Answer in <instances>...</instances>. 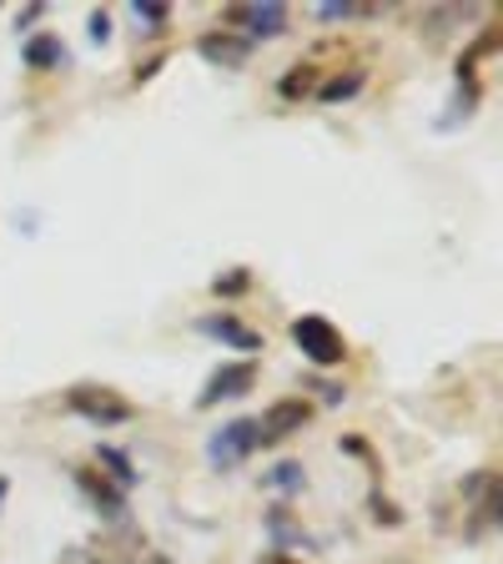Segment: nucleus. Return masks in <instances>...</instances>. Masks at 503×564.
Instances as JSON below:
<instances>
[{
  "instance_id": "nucleus-1",
  "label": "nucleus",
  "mask_w": 503,
  "mask_h": 564,
  "mask_svg": "<svg viewBox=\"0 0 503 564\" xmlns=\"http://www.w3.org/2000/svg\"><path fill=\"white\" fill-rule=\"evenodd\" d=\"M293 343L303 348L307 364H317V368H338L342 358H348V343H342L338 323H332V317H322V313H303V317H297V323H293Z\"/></svg>"
},
{
  "instance_id": "nucleus-2",
  "label": "nucleus",
  "mask_w": 503,
  "mask_h": 564,
  "mask_svg": "<svg viewBox=\"0 0 503 564\" xmlns=\"http://www.w3.org/2000/svg\"><path fill=\"white\" fill-rule=\"evenodd\" d=\"M66 409L81 413L86 423H101V429H117V423H127L131 413H136L127 393H117V388H106V383H76V388H66Z\"/></svg>"
},
{
  "instance_id": "nucleus-3",
  "label": "nucleus",
  "mask_w": 503,
  "mask_h": 564,
  "mask_svg": "<svg viewBox=\"0 0 503 564\" xmlns=\"http://www.w3.org/2000/svg\"><path fill=\"white\" fill-rule=\"evenodd\" d=\"M258 454V419H232V423H222L217 434H211V444H207V464L217 474H232L242 458H252Z\"/></svg>"
},
{
  "instance_id": "nucleus-4",
  "label": "nucleus",
  "mask_w": 503,
  "mask_h": 564,
  "mask_svg": "<svg viewBox=\"0 0 503 564\" xmlns=\"http://www.w3.org/2000/svg\"><path fill=\"white\" fill-rule=\"evenodd\" d=\"M252 383H258V364H252V358L217 368L211 383L197 393V409H217V403H227V399H242V393H252Z\"/></svg>"
},
{
  "instance_id": "nucleus-5",
  "label": "nucleus",
  "mask_w": 503,
  "mask_h": 564,
  "mask_svg": "<svg viewBox=\"0 0 503 564\" xmlns=\"http://www.w3.org/2000/svg\"><path fill=\"white\" fill-rule=\"evenodd\" d=\"M307 423H313V403H303V399L272 403V409L258 419V448L282 444V438H287V434H297V429H307Z\"/></svg>"
},
{
  "instance_id": "nucleus-6",
  "label": "nucleus",
  "mask_w": 503,
  "mask_h": 564,
  "mask_svg": "<svg viewBox=\"0 0 503 564\" xmlns=\"http://www.w3.org/2000/svg\"><path fill=\"white\" fill-rule=\"evenodd\" d=\"M197 333L201 338H211V343H222V348H232V352H247V358H258L262 352V333H252L242 317H232V313L197 317Z\"/></svg>"
},
{
  "instance_id": "nucleus-7",
  "label": "nucleus",
  "mask_w": 503,
  "mask_h": 564,
  "mask_svg": "<svg viewBox=\"0 0 503 564\" xmlns=\"http://www.w3.org/2000/svg\"><path fill=\"white\" fill-rule=\"evenodd\" d=\"M227 25H237V35H277L282 25H287V6H277V0H252V6H232L227 11Z\"/></svg>"
},
{
  "instance_id": "nucleus-8",
  "label": "nucleus",
  "mask_w": 503,
  "mask_h": 564,
  "mask_svg": "<svg viewBox=\"0 0 503 564\" xmlns=\"http://www.w3.org/2000/svg\"><path fill=\"white\" fill-rule=\"evenodd\" d=\"M252 41L247 35H232V31H207L197 41V56L201 61H211V66H227V70H237V66H247L252 61Z\"/></svg>"
},
{
  "instance_id": "nucleus-9",
  "label": "nucleus",
  "mask_w": 503,
  "mask_h": 564,
  "mask_svg": "<svg viewBox=\"0 0 503 564\" xmlns=\"http://www.w3.org/2000/svg\"><path fill=\"white\" fill-rule=\"evenodd\" d=\"M76 489H81L106 519H117L121 509H127V489H117V484L106 479V474H96V469H76Z\"/></svg>"
},
{
  "instance_id": "nucleus-10",
  "label": "nucleus",
  "mask_w": 503,
  "mask_h": 564,
  "mask_svg": "<svg viewBox=\"0 0 503 564\" xmlns=\"http://www.w3.org/2000/svg\"><path fill=\"white\" fill-rule=\"evenodd\" d=\"M317 101L322 106H342L352 101V96H363V70H342V76H332V82H317Z\"/></svg>"
},
{
  "instance_id": "nucleus-11",
  "label": "nucleus",
  "mask_w": 503,
  "mask_h": 564,
  "mask_svg": "<svg viewBox=\"0 0 503 564\" xmlns=\"http://www.w3.org/2000/svg\"><path fill=\"white\" fill-rule=\"evenodd\" d=\"M25 66H41V70H51V66H61V35H51V31H41V35H31L25 41Z\"/></svg>"
},
{
  "instance_id": "nucleus-12",
  "label": "nucleus",
  "mask_w": 503,
  "mask_h": 564,
  "mask_svg": "<svg viewBox=\"0 0 503 564\" xmlns=\"http://www.w3.org/2000/svg\"><path fill=\"white\" fill-rule=\"evenodd\" d=\"M96 458H101V469L111 474V484H117V489H131V484L141 479V474H136V464H131V458L121 454V448L101 444V448H96Z\"/></svg>"
},
{
  "instance_id": "nucleus-13",
  "label": "nucleus",
  "mask_w": 503,
  "mask_h": 564,
  "mask_svg": "<svg viewBox=\"0 0 503 564\" xmlns=\"http://www.w3.org/2000/svg\"><path fill=\"white\" fill-rule=\"evenodd\" d=\"M267 489H282V494H303L307 489V469L297 464V458H282V464H272L267 469Z\"/></svg>"
},
{
  "instance_id": "nucleus-14",
  "label": "nucleus",
  "mask_w": 503,
  "mask_h": 564,
  "mask_svg": "<svg viewBox=\"0 0 503 564\" xmlns=\"http://www.w3.org/2000/svg\"><path fill=\"white\" fill-rule=\"evenodd\" d=\"M313 86H317V66H313V61H297V66L277 82V96H282V101H297V96H307Z\"/></svg>"
},
{
  "instance_id": "nucleus-15",
  "label": "nucleus",
  "mask_w": 503,
  "mask_h": 564,
  "mask_svg": "<svg viewBox=\"0 0 503 564\" xmlns=\"http://www.w3.org/2000/svg\"><path fill=\"white\" fill-rule=\"evenodd\" d=\"M247 288H252V268H227L211 278V293L217 297H242Z\"/></svg>"
},
{
  "instance_id": "nucleus-16",
  "label": "nucleus",
  "mask_w": 503,
  "mask_h": 564,
  "mask_svg": "<svg viewBox=\"0 0 503 564\" xmlns=\"http://www.w3.org/2000/svg\"><path fill=\"white\" fill-rule=\"evenodd\" d=\"M267 529L277 544H307V534L297 529V519L287 514V509H267Z\"/></svg>"
},
{
  "instance_id": "nucleus-17",
  "label": "nucleus",
  "mask_w": 503,
  "mask_h": 564,
  "mask_svg": "<svg viewBox=\"0 0 503 564\" xmlns=\"http://www.w3.org/2000/svg\"><path fill=\"white\" fill-rule=\"evenodd\" d=\"M363 11L368 6H358V0H317V21H352Z\"/></svg>"
},
{
  "instance_id": "nucleus-18",
  "label": "nucleus",
  "mask_w": 503,
  "mask_h": 564,
  "mask_svg": "<svg viewBox=\"0 0 503 564\" xmlns=\"http://www.w3.org/2000/svg\"><path fill=\"white\" fill-rule=\"evenodd\" d=\"M131 11L146 25H156V21H166V0H131Z\"/></svg>"
},
{
  "instance_id": "nucleus-19",
  "label": "nucleus",
  "mask_w": 503,
  "mask_h": 564,
  "mask_svg": "<svg viewBox=\"0 0 503 564\" xmlns=\"http://www.w3.org/2000/svg\"><path fill=\"white\" fill-rule=\"evenodd\" d=\"M106 35H111V15H106V11H96V15H91V41H96V46H101Z\"/></svg>"
},
{
  "instance_id": "nucleus-20",
  "label": "nucleus",
  "mask_w": 503,
  "mask_h": 564,
  "mask_svg": "<svg viewBox=\"0 0 503 564\" xmlns=\"http://www.w3.org/2000/svg\"><path fill=\"white\" fill-rule=\"evenodd\" d=\"M342 448H348L352 458H363V454H368V444H363V438H358V434H348V438H342Z\"/></svg>"
},
{
  "instance_id": "nucleus-21",
  "label": "nucleus",
  "mask_w": 503,
  "mask_h": 564,
  "mask_svg": "<svg viewBox=\"0 0 503 564\" xmlns=\"http://www.w3.org/2000/svg\"><path fill=\"white\" fill-rule=\"evenodd\" d=\"M258 564H297V560H293V554H282V550H277V554H267V560H258Z\"/></svg>"
},
{
  "instance_id": "nucleus-22",
  "label": "nucleus",
  "mask_w": 503,
  "mask_h": 564,
  "mask_svg": "<svg viewBox=\"0 0 503 564\" xmlns=\"http://www.w3.org/2000/svg\"><path fill=\"white\" fill-rule=\"evenodd\" d=\"M6 499H11V479L0 474V509H6Z\"/></svg>"
},
{
  "instance_id": "nucleus-23",
  "label": "nucleus",
  "mask_w": 503,
  "mask_h": 564,
  "mask_svg": "<svg viewBox=\"0 0 503 564\" xmlns=\"http://www.w3.org/2000/svg\"><path fill=\"white\" fill-rule=\"evenodd\" d=\"M141 564H172V560H166V554H146V560H141Z\"/></svg>"
},
{
  "instance_id": "nucleus-24",
  "label": "nucleus",
  "mask_w": 503,
  "mask_h": 564,
  "mask_svg": "<svg viewBox=\"0 0 503 564\" xmlns=\"http://www.w3.org/2000/svg\"><path fill=\"white\" fill-rule=\"evenodd\" d=\"M81 564H101V560H81Z\"/></svg>"
}]
</instances>
